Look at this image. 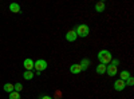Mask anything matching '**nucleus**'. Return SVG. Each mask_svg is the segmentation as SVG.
<instances>
[{"instance_id":"f257e3e1","label":"nucleus","mask_w":134,"mask_h":99,"mask_svg":"<svg viewBox=\"0 0 134 99\" xmlns=\"http://www.w3.org/2000/svg\"><path fill=\"white\" fill-rule=\"evenodd\" d=\"M98 59L100 62V64H107L113 60V56H111V52L107 50H102L98 52Z\"/></svg>"},{"instance_id":"f03ea898","label":"nucleus","mask_w":134,"mask_h":99,"mask_svg":"<svg viewBox=\"0 0 134 99\" xmlns=\"http://www.w3.org/2000/svg\"><path fill=\"white\" fill-rule=\"evenodd\" d=\"M74 31H75L76 36H81V38H86L88 34H90V28H88L87 24H78Z\"/></svg>"},{"instance_id":"7ed1b4c3","label":"nucleus","mask_w":134,"mask_h":99,"mask_svg":"<svg viewBox=\"0 0 134 99\" xmlns=\"http://www.w3.org/2000/svg\"><path fill=\"white\" fill-rule=\"evenodd\" d=\"M34 68H36L38 74H40V71H44L47 68V62L44 59H39L36 62H34Z\"/></svg>"},{"instance_id":"20e7f679","label":"nucleus","mask_w":134,"mask_h":99,"mask_svg":"<svg viewBox=\"0 0 134 99\" xmlns=\"http://www.w3.org/2000/svg\"><path fill=\"white\" fill-rule=\"evenodd\" d=\"M113 86H114V90H115V91H124V90H125V87H126V83H125L124 80L118 79V80L114 82Z\"/></svg>"},{"instance_id":"39448f33","label":"nucleus","mask_w":134,"mask_h":99,"mask_svg":"<svg viewBox=\"0 0 134 99\" xmlns=\"http://www.w3.org/2000/svg\"><path fill=\"white\" fill-rule=\"evenodd\" d=\"M106 72H107L109 76H114L118 72V67H117V66H113V64H109L106 67Z\"/></svg>"},{"instance_id":"423d86ee","label":"nucleus","mask_w":134,"mask_h":99,"mask_svg":"<svg viewBox=\"0 0 134 99\" xmlns=\"http://www.w3.org/2000/svg\"><path fill=\"white\" fill-rule=\"evenodd\" d=\"M23 66H24L26 71H31V70L34 68V60H32L31 58H27V59L23 62Z\"/></svg>"},{"instance_id":"0eeeda50","label":"nucleus","mask_w":134,"mask_h":99,"mask_svg":"<svg viewBox=\"0 0 134 99\" xmlns=\"http://www.w3.org/2000/svg\"><path fill=\"white\" fill-rule=\"evenodd\" d=\"M76 38H78V36H76V34H75L74 30H70V31L66 34V40H69V42H75Z\"/></svg>"},{"instance_id":"6e6552de","label":"nucleus","mask_w":134,"mask_h":99,"mask_svg":"<svg viewBox=\"0 0 134 99\" xmlns=\"http://www.w3.org/2000/svg\"><path fill=\"white\" fill-rule=\"evenodd\" d=\"M9 11L11 12H14V14H20L21 11H20V5L18 3H11L9 4Z\"/></svg>"},{"instance_id":"1a4fd4ad","label":"nucleus","mask_w":134,"mask_h":99,"mask_svg":"<svg viewBox=\"0 0 134 99\" xmlns=\"http://www.w3.org/2000/svg\"><path fill=\"white\" fill-rule=\"evenodd\" d=\"M79 66H81V68H82V70H87L88 67H90V60H88L87 58H83L82 62L79 63Z\"/></svg>"},{"instance_id":"9d476101","label":"nucleus","mask_w":134,"mask_h":99,"mask_svg":"<svg viewBox=\"0 0 134 99\" xmlns=\"http://www.w3.org/2000/svg\"><path fill=\"white\" fill-rule=\"evenodd\" d=\"M70 71H71L72 74H79V72H82V68H81L79 64H71Z\"/></svg>"},{"instance_id":"9b49d317","label":"nucleus","mask_w":134,"mask_h":99,"mask_svg":"<svg viewBox=\"0 0 134 99\" xmlns=\"http://www.w3.org/2000/svg\"><path fill=\"white\" fill-rule=\"evenodd\" d=\"M105 8H106V5H105L103 2H98V3L95 4V11H97V12H103Z\"/></svg>"},{"instance_id":"f8f14e48","label":"nucleus","mask_w":134,"mask_h":99,"mask_svg":"<svg viewBox=\"0 0 134 99\" xmlns=\"http://www.w3.org/2000/svg\"><path fill=\"white\" fill-rule=\"evenodd\" d=\"M106 67H107L106 64H98L95 70H97V72H98V74H100V75H103V74L106 72Z\"/></svg>"},{"instance_id":"ddd939ff","label":"nucleus","mask_w":134,"mask_h":99,"mask_svg":"<svg viewBox=\"0 0 134 99\" xmlns=\"http://www.w3.org/2000/svg\"><path fill=\"white\" fill-rule=\"evenodd\" d=\"M3 89H4V91H5V92L11 94V92L14 91V84H11V83H5V84H4V87H3Z\"/></svg>"},{"instance_id":"4468645a","label":"nucleus","mask_w":134,"mask_h":99,"mask_svg":"<svg viewBox=\"0 0 134 99\" xmlns=\"http://www.w3.org/2000/svg\"><path fill=\"white\" fill-rule=\"evenodd\" d=\"M119 76H121V80H124V82H126V80L129 79V76H130V74H129V71H122V72L119 74Z\"/></svg>"},{"instance_id":"2eb2a0df","label":"nucleus","mask_w":134,"mask_h":99,"mask_svg":"<svg viewBox=\"0 0 134 99\" xmlns=\"http://www.w3.org/2000/svg\"><path fill=\"white\" fill-rule=\"evenodd\" d=\"M23 78H24L26 80H31V79L34 78V74H32V71H26V72L23 74Z\"/></svg>"},{"instance_id":"dca6fc26","label":"nucleus","mask_w":134,"mask_h":99,"mask_svg":"<svg viewBox=\"0 0 134 99\" xmlns=\"http://www.w3.org/2000/svg\"><path fill=\"white\" fill-rule=\"evenodd\" d=\"M21 90H23V84H21V83H16V84H14V91L20 92Z\"/></svg>"},{"instance_id":"f3484780","label":"nucleus","mask_w":134,"mask_h":99,"mask_svg":"<svg viewBox=\"0 0 134 99\" xmlns=\"http://www.w3.org/2000/svg\"><path fill=\"white\" fill-rule=\"evenodd\" d=\"M9 99H20V95H19V92H16V91H12L9 94Z\"/></svg>"},{"instance_id":"a211bd4d","label":"nucleus","mask_w":134,"mask_h":99,"mask_svg":"<svg viewBox=\"0 0 134 99\" xmlns=\"http://www.w3.org/2000/svg\"><path fill=\"white\" fill-rule=\"evenodd\" d=\"M125 83H126V86H133V83H134V79L131 78V76H129V79H127Z\"/></svg>"},{"instance_id":"6ab92c4d","label":"nucleus","mask_w":134,"mask_h":99,"mask_svg":"<svg viewBox=\"0 0 134 99\" xmlns=\"http://www.w3.org/2000/svg\"><path fill=\"white\" fill-rule=\"evenodd\" d=\"M111 64H113V66H117V67H118V64H119V60H118V59H114V60H111Z\"/></svg>"},{"instance_id":"aec40b11","label":"nucleus","mask_w":134,"mask_h":99,"mask_svg":"<svg viewBox=\"0 0 134 99\" xmlns=\"http://www.w3.org/2000/svg\"><path fill=\"white\" fill-rule=\"evenodd\" d=\"M40 99H52V98H51V96H48V95H43Z\"/></svg>"}]
</instances>
